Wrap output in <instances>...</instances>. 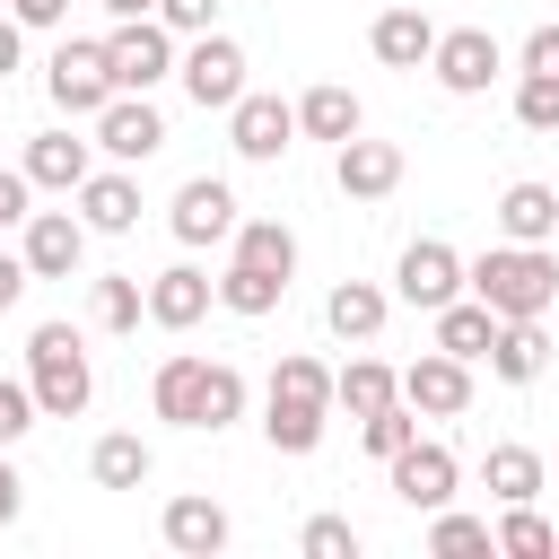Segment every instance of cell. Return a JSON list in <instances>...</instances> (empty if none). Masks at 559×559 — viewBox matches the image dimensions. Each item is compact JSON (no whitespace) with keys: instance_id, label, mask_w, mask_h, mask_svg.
Masks as SVG:
<instances>
[{"instance_id":"cell-1","label":"cell","mask_w":559,"mask_h":559,"mask_svg":"<svg viewBox=\"0 0 559 559\" xmlns=\"http://www.w3.org/2000/svg\"><path fill=\"white\" fill-rule=\"evenodd\" d=\"M472 271V297L507 323V314H550L559 306V262L542 253V245H489L480 262H463Z\"/></svg>"},{"instance_id":"cell-2","label":"cell","mask_w":559,"mask_h":559,"mask_svg":"<svg viewBox=\"0 0 559 559\" xmlns=\"http://www.w3.org/2000/svg\"><path fill=\"white\" fill-rule=\"evenodd\" d=\"M26 384H35L44 419H79V411H87L96 376H87V349H79L70 323H35V332H26Z\"/></svg>"},{"instance_id":"cell-3","label":"cell","mask_w":559,"mask_h":559,"mask_svg":"<svg viewBox=\"0 0 559 559\" xmlns=\"http://www.w3.org/2000/svg\"><path fill=\"white\" fill-rule=\"evenodd\" d=\"M44 87H52V105L70 114V122H96L122 87H114V61H105V44H87V35H61L52 44V61H44Z\"/></svg>"},{"instance_id":"cell-4","label":"cell","mask_w":559,"mask_h":559,"mask_svg":"<svg viewBox=\"0 0 559 559\" xmlns=\"http://www.w3.org/2000/svg\"><path fill=\"white\" fill-rule=\"evenodd\" d=\"M105 61H114V87H122V96H148V87L175 70V26H166V17H114Z\"/></svg>"},{"instance_id":"cell-5","label":"cell","mask_w":559,"mask_h":559,"mask_svg":"<svg viewBox=\"0 0 559 559\" xmlns=\"http://www.w3.org/2000/svg\"><path fill=\"white\" fill-rule=\"evenodd\" d=\"M463 288H472V271H463V253H454L445 236H419V245H402V262H393V297H402V306L437 314V306H454Z\"/></svg>"},{"instance_id":"cell-6","label":"cell","mask_w":559,"mask_h":559,"mask_svg":"<svg viewBox=\"0 0 559 559\" xmlns=\"http://www.w3.org/2000/svg\"><path fill=\"white\" fill-rule=\"evenodd\" d=\"M175 79H183V96H192L201 114H227V105L245 96V44L210 26V35H192V52L175 61Z\"/></svg>"},{"instance_id":"cell-7","label":"cell","mask_w":559,"mask_h":559,"mask_svg":"<svg viewBox=\"0 0 559 559\" xmlns=\"http://www.w3.org/2000/svg\"><path fill=\"white\" fill-rule=\"evenodd\" d=\"M384 472H393V498H402V507H419V515L454 507V480H463L454 445H437V437H411V445H402Z\"/></svg>"},{"instance_id":"cell-8","label":"cell","mask_w":559,"mask_h":559,"mask_svg":"<svg viewBox=\"0 0 559 559\" xmlns=\"http://www.w3.org/2000/svg\"><path fill=\"white\" fill-rule=\"evenodd\" d=\"M428 70H437V87H445V96H480V87L507 70V52H498V35H489V26H445V35H437V52H428Z\"/></svg>"},{"instance_id":"cell-9","label":"cell","mask_w":559,"mask_h":559,"mask_svg":"<svg viewBox=\"0 0 559 559\" xmlns=\"http://www.w3.org/2000/svg\"><path fill=\"white\" fill-rule=\"evenodd\" d=\"M227 148L236 157H253V166H271V157H288L297 148V105H280V96H236L227 105Z\"/></svg>"},{"instance_id":"cell-10","label":"cell","mask_w":559,"mask_h":559,"mask_svg":"<svg viewBox=\"0 0 559 559\" xmlns=\"http://www.w3.org/2000/svg\"><path fill=\"white\" fill-rule=\"evenodd\" d=\"M402 402H411L419 419H463V411H472V358H454V349L411 358V367H402Z\"/></svg>"},{"instance_id":"cell-11","label":"cell","mask_w":559,"mask_h":559,"mask_svg":"<svg viewBox=\"0 0 559 559\" xmlns=\"http://www.w3.org/2000/svg\"><path fill=\"white\" fill-rule=\"evenodd\" d=\"M166 227H175V245H227V236H236V192H227L218 175H192V183L175 192Z\"/></svg>"},{"instance_id":"cell-12","label":"cell","mask_w":559,"mask_h":559,"mask_svg":"<svg viewBox=\"0 0 559 559\" xmlns=\"http://www.w3.org/2000/svg\"><path fill=\"white\" fill-rule=\"evenodd\" d=\"M96 148H105L114 166H140V157H157V148H166V122H157V105H148V96H114V105L96 114Z\"/></svg>"},{"instance_id":"cell-13","label":"cell","mask_w":559,"mask_h":559,"mask_svg":"<svg viewBox=\"0 0 559 559\" xmlns=\"http://www.w3.org/2000/svg\"><path fill=\"white\" fill-rule=\"evenodd\" d=\"M26 271L35 280H70L79 271V253H87V218H70V210H26Z\"/></svg>"},{"instance_id":"cell-14","label":"cell","mask_w":559,"mask_h":559,"mask_svg":"<svg viewBox=\"0 0 559 559\" xmlns=\"http://www.w3.org/2000/svg\"><path fill=\"white\" fill-rule=\"evenodd\" d=\"M332 183H341L349 201H384V192L402 183V148H393V140H341V148H332Z\"/></svg>"},{"instance_id":"cell-15","label":"cell","mask_w":559,"mask_h":559,"mask_svg":"<svg viewBox=\"0 0 559 559\" xmlns=\"http://www.w3.org/2000/svg\"><path fill=\"white\" fill-rule=\"evenodd\" d=\"M210 297H218V280H210V271H192V262H175V271H157V280H148V323L192 332V323L210 314Z\"/></svg>"},{"instance_id":"cell-16","label":"cell","mask_w":559,"mask_h":559,"mask_svg":"<svg viewBox=\"0 0 559 559\" xmlns=\"http://www.w3.org/2000/svg\"><path fill=\"white\" fill-rule=\"evenodd\" d=\"M542 367H550V332H542V314H507L498 341H489V376H498V384H533Z\"/></svg>"},{"instance_id":"cell-17","label":"cell","mask_w":559,"mask_h":559,"mask_svg":"<svg viewBox=\"0 0 559 559\" xmlns=\"http://www.w3.org/2000/svg\"><path fill=\"white\" fill-rule=\"evenodd\" d=\"M157 533H166V550L210 559V550H227V507H218V498H166Z\"/></svg>"},{"instance_id":"cell-18","label":"cell","mask_w":559,"mask_h":559,"mask_svg":"<svg viewBox=\"0 0 559 559\" xmlns=\"http://www.w3.org/2000/svg\"><path fill=\"white\" fill-rule=\"evenodd\" d=\"M367 44H376V61H384V70H428L437 26H428V9H384V17L367 26Z\"/></svg>"},{"instance_id":"cell-19","label":"cell","mask_w":559,"mask_h":559,"mask_svg":"<svg viewBox=\"0 0 559 559\" xmlns=\"http://www.w3.org/2000/svg\"><path fill=\"white\" fill-rule=\"evenodd\" d=\"M498 236L507 245H550L559 236V192L550 183H507L498 192Z\"/></svg>"},{"instance_id":"cell-20","label":"cell","mask_w":559,"mask_h":559,"mask_svg":"<svg viewBox=\"0 0 559 559\" xmlns=\"http://www.w3.org/2000/svg\"><path fill=\"white\" fill-rule=\"evenodd\" d=\"M323 419H332V402H306V393H262V437H271L280 454H314V445H323Z\"/></svg>"},{"instance_id":"cell-21","label":"cell","mask_w":559,"mask_h":559,"mask_svg":"<svg viewBox=\"0 0 559 559\" xmlns=\"http://www.w3.org/2000/svg\"><path fill=\"white\" fill-rule=\"evenodd\" d=\"M96 166H87V140H70V131H44V140H26V183L35 192H79Z\"/></svg>"},{"instance_id":"cell-22","label":"cell","mask_w":559,"mask_h":559,"mask_svg":"<svg viewBox=\"0 0 559 559\" xmlns=\"http://www.w3.org/2000/svg\"><path fill=\"white\" fill-rule=\"evenodd\" d=\"M79 218H87L96 236H131V227H140V183H131V175H87V183H79Z\"/></svg>"},{"instance_id":"cell-23","label":"cell","mask_w":559,"mask_h":559,"mask_svg":"<svg viewBox=\"0 0 559 559\" xmlns=\"http://www.w3.org/2000/svg\"><path fill=\"white\" fill-rule=\"evenodd\" d=\"M358 122H367V114H358V96H349V87H332V79L297 96V131H306V140H332V148H341V140H358Z\"/></svg>"},{"instance_id":"cell-24","label":"cell","mask_w":559,"mask_h":559,"mask_svg":"<svg viewBox=\"0 0 559 559\" xmlns=\"http://www.w3.org/2000/svg\"><path fill=\"white\" fill-rule=\"evenodd\" d=\"M384 306H393V297H384L376 280H341V288L323 297V323H332L341 341H376V332H384Z\"/></svg>"},{"instance_id":"cell-25","label":"cell","mask_w":559,"mask_h":559,"mask_svg":"<svg viewBox=\"0 0 559 559\" xmlns=\"http://www.w3.org/2000/svg\"><path fill=\"white\" fill-rule=\"evenodd\" d=\"M428 323H437V349H454V358H489V341H498V314H489L480 297H454V306H437Z\"/></svg>"},{"instance_id":"cell-26","label":"cell","mask_w":559,"mask_h":559,"mask_svg":"<svg viewBox=\"0 0 559 559\" xmlns=\"http://www.w3.org/2000/svg\"><path fill=\"white\" fill-rule=\"evenodd\" d=\"M201 376H210V358H166V367H157V384H148L157 419H175V428H201Z\"/></svg>"},{"instance_id":"cell-27","label":"cell","mask_w":559,"mask_h":559,"mask_svg":"<svg viewBox=\"0 0 559 559\" xmlns=\"http://www.w3.org/2000/svg\"><path fill=\"white\" fill-rule=\"evenodd\" d=\"M332 402H341L349 419H367V411H384V402H402V376H393L384 358H349V367L332 376Z\"/></svg>"},{"instance_id":"cell-28","label":"cell","mask_w":559,"mask_h":559,"mask_svg":"<svg viewBox=\"0 0 559 559\" xmlns=\"http://www.w3.org/2000/svg\"><path fill=\"white\" fill-rule=\"evenodd\" d=\"M480 480H489L498 507H533V498H542V454H533V445H489Z\"/></svg>"},{"instance_id":"cell-29","label":"cell","mask_w":559,"mask_h":559,"mask_svg":"<svg viewBox=\"0 0 559 559\" xmlns=\"http://www.w3.org/2000/svg\"><path fill=\"white\" fill-rule=\"evenodd\" d=\"M236 262H253V271H271V280H288L297 271V236L280 227V218H236Z\"/></svg>"},{"instance_id":"cell-30","label":"cell","mask_w":559,"mask_h":559,"mask_svg":"<svg viewBox=\"0 0 559 559\" xmlns=\"http://www.w3.org/2000/svg\"><path fill=\"white\" fill-rule=\"evenodd\" d=\"M157 463H148V445L131 437V428H114V437H96V454H87V480L96 489H140Z\"/></svg>"},{"instance_id":"cell-31","label":"cell","mask_w":559,"mask_h":559,"mask_svg":"<svg viewBox=\"0 0 559 559\" xmlns=\"http://www.w3.org/2000/svg\"><path fill=\"white\" fill-rule=\"evenodd\" d=\"M280 297H288V280H271V271H253V262H227V280H218V306L245 314V323H262Z\"/></svg>"},{"instance_id":"cell-32","label":"cell","mask_w":559,"mask_h":559,"mask_svg":"<svg viewBox=\"0 0 559 559\" xmlns=\"http://www.w3.org/2000/svg\"><path fill=\"white\" fill-rule=\"evenodd\" d=\"M236 419H245V367L210 358V376H201V428L218 437V428H236Z\"/></svg>"},{"instance_id":"cell-33","label":"cell","mask_w":559,"mask_h":559,"mask_svg":"<svg viewBox=\"0 0 559 559\" xmlns=\"http://www.w3.org/2000/svg\"><path fill=\"white\" fill-rule=\"evenodd\" d=\"M428 550H437V559L498 550V524H489V515H454V507H437V524H428Z\"/></svg>"},{"instance_id":"cell-34","label":"cell","mask_w":559,"mask_h":559,"mask_svg":"<svg viewBox=\"0 0 559 559\" xmlns=\"http://www.w3.org/2000/svg\"><path fill=\"white\" fill-rule=\"evenodd\" d=\"M358 437H367V454H376V463H393V454L419 437V411H411V402H384V411H367V419H358Z\"/></svg>"},{"instance_id":"cell-35","label":"cell","mask_w":559,"mask_h":559,"mask_svg":"<svg viewBox=\"0 0 559 559\" xmlns=\"http://www.w3.org/2000/svg\"><path fill=\"white\" fill-rule=\"evenodd\" d=\"M140 314H148V288H140L131 271H114V280H96V323H105V332H131Z\"/></svg>"},{"instance_id":"cell-36","label":"cell","mask_w":559,"mask_h":559,"mask_svg":"<svg viewBox=\"0 0 559 559\" xmlns=\"http://www.w3.org/2000/svg\"><path fill=\"white\" fill-rule=\"evenodd\" d=\"M498 550H507V559H550L559 533H550L533 507H507V515H498Z\"/></svg>"},{"instance_id":"cell-37","label":"cell","mask_w":559,"mask_h":559,"mask_svg":"<svg viewBox=\"0 0 559 559\" xmlns=\"http://www.w3.org/2000/svg\"><path fill=\"white\" fill-rule=\"evenodd\" d=\"M515 122H524V131H542V140H559V79L524 70V79H515Z\"/></svg>"},{"instance_id":"cell-38","label":"cell","mask_w":559,"mask_h":559,"mask_svg":"<svg viewBox=\"0 0 559 559\" xmlns=\"http://www.w3.org/2000/svg\"><path fill=\"white\" fill-rule=\"evenodd\" d=\"M271 393H306V402H332V367H323V358H306V349H288V358L271 367Z\"/></svg>"},{"instance_id":"cell-39","label":"cell","mask_w":559,"mask_h":559,"mask_svg":"<svg viewBox=\"0 0 559 559\" xmlns=\"http://www.w3.org/2000/svg\"><path fill=\"white\" fill-rule=\"evenodd\" d=\"M306 559H358V524L349 515H306Z\"/></svg>"},{"instance_id":"cell-40","label":"cell","mask_w":559,"mask_h":559,"mask_svg":"<svg viewBox=\"0 0 559 559\" xmlns=\"http://www.w3.org/2000/svg\"><path fill=\"white\" fill-rule=\"evenodd\" d=\"M44 419V402H35V384H17V376H0V445H17L26 428Z\"/></svg>"},{"instance_id":"cell-41","label":"cell","mask_w":559,"mask_h":559,"mask_svg":"<svg viewBox=\"0 0 559 559\" xmlns=\"http://www.w3.org/2000/svg\"><path fill=\"white\" fill-rule=\"evenodd\" d=\"M157 17H166L175 35H210V26H218V0H157Z\"/></svg>"},{"instance_id":"cell-42","label":"cell","mask_w":559,"mask_h":559,"mask_svg":"<svg viewBox=\"0 0 559 559\" xmlns=\"http://www.w3.org/2000/svg\"><path fill=\"white\" fill-rule=\"evenodd\" d=\"M524 70L559 79V26H533V35H524Z\"/></svg>"},{"instance_id":"cell-43","label":"cell","mask_w":559,"mask_h":559,"mask_svg":"<svg viewBox=\"0 0 559 559\" xmlns=\"http://www.w3.org/2000/svg\"><path fill=\"white\" fill-rule=\"evenodd\" d=\"M26 192H35V183H26V166H17V175L0 166V227H17V218H26Z\"/></svg>"},{"instance_id":"cell-44","label":"cell","mask_w":559,"mask_h":559,"mask_svg":"<svg viewBox=\"0 0 559 559\" xmlns=\"http://www.w3.org/2000/svg\"><path fill=\"white\" fill-rule=\"evenodd\" d=\"M26 280H35V271H26V253H0V314L26 297Z\"/></svg>"},{"instance_id":"cell-45","label":"cell","mask_w":559,"mask_h":559,"mask_svg":"<svg viewBox=\"0 0 559 559\" xmlns=\"http://www.w3.org/2000/svg\"><path fill=\"white\" fill-rule=\"evenodd\" d=\"M9 17H17V26H61L70 0H9Z\"/></svg>"},{"instance_id":"cell-46","label":"cell","mask_w":559,"mask_h":559,"mask_svg":"<svg viewBox=\"0 0 559 559\" xmlns=\"http://www.w3.org/2000/svg\"><path fill=\"white\" fill-rule=\"evenodd\" d=\"M17 507H26V480L0 463V524H17Z\"/></svg>"},{"instance_id":"cell-47","label":"cell","mask_w":559,"mask_h":559,"mask_svg":"<svg viewBox=\"0 0 559 559\" xmlns=\"http://www.w3.org/2000/svg\"><path fill=\"white\" fill-rule=\"evenodd\" d=\"M17 52H26V26H17V17H0V79L17 70Z\"/></svg>"},{"instance_id":"cell-48","label":"cell","mask_w":559,"mask_h":559,"mask_svg":"<svg viewBox=\"0 0 559 559\" xmlns=\"http://www.w3.org/2000/svg\"><path fill=\"white\" fill-rule=\"evenodd\" d=\"M114 17H157V0H105Z\"/></svg>"}]
</instances>
